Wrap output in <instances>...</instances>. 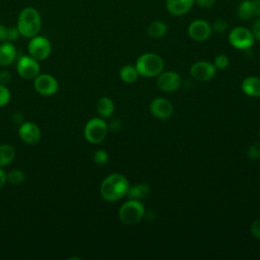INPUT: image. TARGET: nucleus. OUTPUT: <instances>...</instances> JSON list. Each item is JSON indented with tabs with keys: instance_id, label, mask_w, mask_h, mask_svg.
I'll use <instances>...</instances> for the list:
<instances>
[{
	"instance_id": "nucleus-1",
	"label": "nucleus",
	"mask_w": 260,
	"mask_h": 260,
	"mask_svg": "<svg viewBox=\"0 0 260 260\" xmlns=\"http://www.w3.org/2000/svg\"><path fill=\"white\" fill-rule=\"evenodd\" d=\"M128 188L129 183L123 175L112 174L102 182L101 195L107 201H117L126 195Z\"/></svg>"
},
{
	"instance_id": "nucleus-31",
	"label": "nucleus",
	"mask_w": 260,
	"mask_h": 260,
	"mask_svg": "<svg viewBox=\"0 0 260 260\" xmlns=\"http://www.w3.org/2000/svg\"><path fill=\"white\" fill-rule=\"evenodd\" d=\"M194 2L203 9H208L214 6L216 0H194Z\"/></svg>"
},
{
	"instance_id": "nucleus-5",
	"label": "nucleus",
	"mask_w": 260,
	"mask_h": 260,
	"mask_svg": "<svg viewBox=\"0 0 260 260\" xmlns=\"http://www.w3.org/2000/svg\"><path fill=\"white\" fill-rule=\"evenodd\" d=\"M229 43L236 49L239 50H248L250 49L254 42L255 38L252 30L244 26H236L229 34Z\"/></svg>"
},
{
	"instance_id": "nucleus-10",
	"label": "nucleus",
	"mask_w": 260,
	"mask_h": 260,
	"mask_svg": "<svg viewBox=\"0 0 260 260\" xmlns=\"http://www.w3.org/2000/svg\"><path fill=\"white\" fill-rule=\"evenodd\" d=\"M211 25L204 19H195L188 26V35L194 41L203 42L211 36Z\"/></svg>"
},
{
	"instance_id": "nucleus-21",
	"label": "nucleus",
	"mask_w": 260,
	"mask_h": 260,
	"mask_svg": "<svg viewBox=\"0 0 260 260\" xmlns=\"http://www.w3.org/2000/svg\"><path fill=\"white\" fill-rule=\"evenodd\" d=\"M15 156V150L11 145L2 144L0 145V167L9 165Z\"/></svg>"
},
{
	"instance_id": "nucleus-15",
	"label": "nucleus",
	"mask_w": 260,
	"mask_h": 260,
	"mask_svg": "<svg viewBox=\"0 0 260 260\" xmlns=\"http://www.w3.org/2000/svg\"><path fill=\"white\" fill-rule=\"evenodd\" d=\"M194 3V0H166V7L172 15L181 16L189 12Z\"/></svg>"
},
{
	"instance_id": "nucleus-33",
	"label": "nucleus",
	"mask_w": 260,
	"mask_h": 260,
	"mask_svg": "<svg viewBox=\"0 0 260 260\" xmlns=\"http://www.w3.org/2000/svg\"><path fill=\"white\" fill-rule=\"evenodd\" d=\"M252 32L254 35V38L255 40H258L260 41V17L258 20H256L253 24V27H252Z\"/></svg>"
},
{
	"instance_id": "nucleus-4",
	"label": "nucleus",
	"mask_w": 260,
	"mask_h": 260,
	"mask_svg": "<svg viewBox=\"0 0 260 260\" xmlns=\"http://www.w3.org/2000/svg\"><path fill=\"white\" fill-rule=\"evenodd\" d=\"M144 206L139 200L129 199L119 209V217L126 224L138 222L144 214Z\"/></svg>"
},
{
	"instance_id": "nucleus-26",
	"label": "nucleus",
	"mask_w": 260,
	"mask_h": 260,
	"mask_svg": "<svg viewBox=\"0 0 260 260\" xmlns=\"http://www.w3.org/2000/svg\"><path fill=\"white\" fill-rule=\"evenodd\" d=\"M229 58L223 55V54H220V55H217L215 58H214V61H213V65L215 68L217 69H225L228 66H229Z\"/></svg>"
},
{
	"instance_id": "nucleus-19",
	"label": "nucleus",
	"mask_w": 260,
	"mask_h": 260,
	"mask_svg": "<svg viewBox=\"0 0 260 260\" xmlns=\"http://www.w3.org/2000/svg\"><path fill=\"white\" fill-rule=\"evenodd\" d=\"M168 32V24L162 20H153L147 26V34L151 38H161Z\"/></svg>"
},
{
	"instance_id": "nucleus-22",
	"label": "nucleus",
	"mask_w": 260,
	"mask_h": 260,
	"mask_svg": "<svg viewBox=\"0 0 260 260\" xmlns=\"http://www.w3.org/2000/svg\"><path fill=\"white\" fill-rule=\"evenodd\" d=\"M238 15L241 19L247 20L254 16L253 14V6H252V0H244L242 1L238 6Z\"/></svg>"
},
{
	"instance_id": "nucleus-20",
	"label": "nucleus",
	"mask_w": 260,
	"mask_h": 260,
	"mask_svg": "<svg viewBox=\"0 0 260 260\" xmlns=\"http://www.w3.org/2000/svg\"><path fill=\"white\" fill-rule=\"evenodd\" d=\"M96 110L101 117L109 118L114 112V103L108 96H103L98 101Z\"/></svg>"
},
{
	"instance_id": "nucleus-16",
	"label": "nucleus",
	"mask_w": 260,
	"mask_h": 260,
	"mask_svg": "<svg viewBox=\"0 0 260 260\" xmlns=\"http://www.w3.org/2000/svg\"><path fill=\"white\" fill-rule=\"evenodd\" d=\"M16 56V49L11 42H3L0 45V65L8 66L11 64Z\"/></svg>"
},
{
	"instance_id": "nucleus-25",
	"label": "nucleus",
	"mask_w": 260,
	"mask_h": 260,
	"mask_svg": "<svg viewBox=\"0 0 260 260\" xmlns=\"http://www.w3.org/2000/svg\"><path fill=\"white\" fill-rule=\"evenodd\" d=\"M108 160H109V155H108L107 151H105L103 149H99L93 153V161L96 165H100V166L106 165L108 162Z\"/></svg>"
},
{
	"instance_id": "nucleus-17",
	"label": "nucleus",
	"mask_w": 260,
	"mask_h": 260,
	"mask_svg": "<svg viewBox=\"0 0 260 260\" xmlns=\"http://www.w3.org/2000/svg\"><path fill=\"white\" fill-rule=\"evenodd\" d=\"M242 89L250 96L260 98V78L257 76L246 77L242 82Z\"/></svg>"
},
{
	"instance_id": "nucleus-35",
	"label": "nucleus",
	"mask_w": 260,
	"mask_h": 260,
	"mask_svg": "<svg viewBox=\"0 0 260 260\" xmlns=\"http://www.w3.org/2000/svg\"><path fill=\"white\" fill-rule=\"evenodd\" d=\"M109 127L112 131H119L121 129V121L118 119H113L110 124Z\"/></svg>"
},
{
	"instance_id": "nucleus-8",
	"label": "nucleus",
	"mask_w": 260,
	"mask_h": 260,
	"mask_svg": "<svg viewBox=\"0 0 260 260\" xmlns=\"http://www.w3.org/2000/svg\"><path fill=\"white\" fill-rule=\"evenodd\" d=\"M16 70L20 77L24 79H34L40 73V66L38 60L31 56H22L17 61Z\"/></svg>"
},
{
	"instance_id": "nucleus-39",
	"label": "nucleus",
	"mask_w": 260,
	"mask_h": 260,
	"mask_svg": "<svg viewBox=\"0 0 260 260\" xmlns=\"http://www.w3.org/2000/svg\"><path fill=\"white\" fill-rule=\"evenodd\" d=\"M5 182H6V174L2 169H0V188L3 187Z\"/></svg>"
},
{
	"instance_id": "nucleus-24",
	"label": "nucleus",
	"mask_w": 260,
	"mask_h": 260,
	"mask_svg": "<svg viewBox=\"0 0 260 260\" xmlns=\"http://www.w3.org/2000/svg\"><path fill=\"white\" fill-rule=\"evenodd\" d=\"M25 179L24 174L19 170H12L6 175V180H8L13 185L21 184Z\"/></svg>"
},
{
	"instance_id": "nucleus-13",
	"label": "nucleus",
	"mask_w": 260,
	"mask_h": 260,
	"mask_svg": "<svg viewBox=\"0 0 260 260\" xmlns=\"http://www.w3.org/2000/svg\"><path fill=\"white\" fill-rule=\"evenodd\" d=\"M19 137L28 144H35L41 139V130L31 122H23L18 130Z\"/></svg>"
},
{
	"instance_id": "nucleus-14",
	"label": "nucleus",
	"mask_w": 260,
	"mask_h": 260,
	"mask_svg": "<svg viewBox=\"0 0 260 260\" xmlns=\"http://www.w3.org/2000/svg\"><path fill=\"white\" fill-rule=\"evenodd\" d=\"M149 110L154 117L159 119H167L171 117L174 111L172 104L168 100L162 98L154 99L150 103Z\"/></svg>"
},
{
	"instance_id": "nucleus-34",
	"label": "nucleus",
	"mask_w": 260,
	"mask_h": 260,
	"mask_svg": "<svg viewBox=\"0 0 260 260\" xmlns=\"http://www.w3.org/2000/svg\"><path fill=\"white\" fill-rule=\"evenodd\" d=\"M10 73L7 70H3L0 72V84H7L10 81Z\"/></svg>"
},
{
	"instance_id": "nucleus-23",
	"label": "nucleus",
	"mask_w": 260,
	"mask_h": 260,
	"mask_svg": "<svg viewBox=\"0 0 260 260\" xmlns=\"http://www.w3.org/2000/svg\"><path fill=\"white\" fill-rule=\"evenodd\" d=\"M138 75L139 74L136 70V67L132 65H126L120 70V77L126 83L134 82L137 79Z\"/></svg>"
},
{
	"instance_id": "nucleus-11",
	"label": "nucleus",
	"mask_w": 260,
	"mask_h": 260,
	"mask_svg": "<svg viewBox=\"0 0 260 260\" xmlns=\"http://www.w3.org/2000/svg\"><path fill=\"white\" fill-rule=\"evenodd\" d=\"M156 85L162 91L172 92L180 87L181 77L174 71H164L157 75Z\"/></svg>"
},
{
	"instance_id": "nucleus-18",
	"label": "nucleus",
	"mask_w": 260,
	"mask_h": 260,
	"mask_svg": "<svg viewBox=\"0 0 260 260\" xmlns=\"http://www.w3.org/2000/svg\"><path fill=\"white\" fill-rule=\"evenodd\" d=\"M150 193V188L146 184H137L133 187L128 188V191L126 193V196L129 199H134V200H139L147 197Z\"/></svg>"
},
{
	"instance_id": "nucleus-37",
	"label": "nucleus",
	"mask_w": 260,
	"mask_h": 260,
	"mask_svg": "<svg viewBox=\"0 0 260 260\" xmlns=\"http://www.w3.org/2000/svg\"><path fill=\"white\" fill-rule=\"evenodd\" d=\"M22 120H23V117H22V115L20 114V113H18V112H15V113H13V115H12V122L14 123V124H22Z\"/></svg>"
},
{
	"instance_id": "nucleus-6",
	"label": "nucleus",
	"mask_w": 260,
	"mask_h": 260,
	"mask_svg": "<svg viewBox=\"0 0 260 260\" xmlns=\"http://www.w3.org/2000/svg\"><path fill=\"white\" fill-rule=\"evenodd\" d=\"M108 132L107 123L101 118L90 119L84 127V137L90 143L102 142Z\"/></svg>"
},
{
	"instance_id": "nucleus-38",
	"label": "nucleus",
	"mask_w": 260,
	"mask_h": 260,
	"mask_svg": "<svg viewBox=\"0 0 260 260\" xmlns=\"http://www.w3.org/2000/svg\"><path fill=\"white\" fill-rule=\"evenodd\" d=\"M0 41H7V27L3 24H0Z\"/></svg>"
},
{
	"instance_id": "nucleus-12",
	"label": "nucleus",
	"mask_w": 260,
	"mask_h": 260,
	"mask_svg": "<svg viewBox=\"0 0 260 260\" xmlns=\"http://www.w3.org/2000/svg\"><path fill=\"white\" fill-rule=\"evenodd\" d=\"M215 69L214 65L210 62L198 61L191 66L190 73L198 81H207L215 75Z\"/></svg>"
},
{
	"instance_id": "nucleus-36",
	"label": "nucleus",
	"mask_w": 260,
	"mask_h": 260,
	"mask_svg": "<svg viewBox=\"0 0 260 260\" xmlns=\"http://www.w3.org/2000/svg\"><path fill=\"white\" fill-rule=\"evenodd\" d=\"M252 6L254 16L260 17V0H252Z\"/></svg>"
},
{
	"instance_id": "nucleus-28",
	"label": "nucleus",
	"mask_w": 260,
	"mask_h": 260,
	"mask_svg": "<svg viewBox=\"0 0 260 260\" xmlns=\"http://www.w3.org/2000/svg\"><path fill=\"white\" fill-rule=\"evenodd\" d=\"M211 28H212V30H214L217 34H222L228 28V22H226V20H224L222 18H218L212 23Z\"/></svg>"
},
{
	"instance_id": "nucleus-27",
	"label": "nucleus",
	"mask_w": 260,
	"mask_h": 260,
	"mask_svg": "<svg viewBox=\"0 0 260 260\" xmlns=\"http://www.w3.org/2000/svg\"><path fill=\"white\" fill-rule=\"evenodd\" d=\"M10 96L9 89L5 85L0 84V107L6 106L10 101Z\"/></svg>"
},
{
	"instance_id": "nucleus-32",
	"label": "nucleus",
	"mask_w": 260,
	"mask_h": 260,
	"mask_svg": "<svg viewBox=\"0 0 260 260\" xmlns=\"http://www.w3.org/2000/svg\"><path fill=\"white\" fill-rule=\"evenodd\" d=\"M251 233L255 238L260 239V219H256L255 221H253L251 225Z\"/></svg>"
},
{
	"instance_id": "nucleus-7",
	"label": "nucleus",
	"mask_w": 260,
	"mask_h": 260,
	"mask_svg": "<svg viewBox=\"0 0 260 260\" xmlns=\"http://www.w3.org/2000/svg\"><path fill=\"white\" fill-rule=\"evenodd\" d=\"M27 49L29 56L38 61H42L50 56L52 47L50 41L47 38L37 35L36 37L30 38Z\"/></svg>"
},
{
	"instance_id": "nucleus-29",
	"label": "nucleus",
	"mask_w": 260,
	"mask_h": 260,
	"mask_svg": "<svg viewBox=\"0 0 260 260\" xmlns=\"http://www.w3.org/2000/svg\"><path fill=\"white\" fill-rule=\"evenodd\" d=\"M20 34L16 26H9L7 27V41L13 42L19 38Z\"/></svg>"
},
{
	"instance_id": "nucleus-40",
	"label": "nucleus",
	"mask_w": 260,
	"mask_h": 260,
	"mask_svg": "<svg viewBox=\"0 0 260 260\" xmlns=\"http://www.w3.org/2000/svg\"><path fill=\"white\" fill-rule=\"evenodd\" d=\"M259 134H260V132H259Z\"/></svg>"
},
{
	"instance_id": "nucleus-3",
	"label": "nucleus",
	"mask_w": 260,
	"mask_h": 260,
	"mask_svg": "<svg viewBox=\"0 0 260 260\" xmlns=\"http://www.w3.org/2000/svg\"><path fill=\"white\" fill-rule=\"evenodd\" d=\"M135 67L138 74L145 77H153L162 72L164 61L157 54L145 53L137 59Z\"/></svg>"
},
{
	"instance_id": "nucleus-2",
	"label": "nucleus",
	"mask_w": 260,
	"mask_h": 260,
	"mask_svg": "<svg viewBox=\"0 0 260 260\" xmlns=\"http://www.w3.org/2000/svg\"><path fill=\"white\" fill-rule=\"evenodd\" d=\"M42 26V18L40 12L34 7L23 8L17 18L16 27L20 36L24 38H32L39 35Z\"/></svg>"
},
{
	"instance_id": "nucleus-30",
	"label": "nucleus",
	"mask_w": 260,
	"mask_h": 260,
	"mask_svg": "<svg viewBox=\"0 0 260 260\" xmlns=\"http://www.w3.org/2000/svg\"><path fill=\"white\" fill-rule=\"evenodd\" d=\"M248 155H249L251 158H253V159L259 158V157H260V144L256 143V144L251 145V146L248 148Z\"/></svg>"
},
{
	"instance_id": "nucleus-9",
	"label": "nucleus",
	"mask_w": 260,
	"mask_h": 260,
	"mask_svg": "<svg viewBox=\"0 0 260 260\" xmlns=\"http://www.w3.org/2000/svg\"><path fill=\"white\" fill-rule=\"evenodd\" d=\"M34 85L36 90L43 95H52L59 87L57 79L50 74H39L35 78Z\"/></svg>"
}]
</instances>
